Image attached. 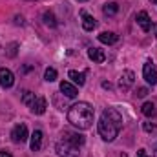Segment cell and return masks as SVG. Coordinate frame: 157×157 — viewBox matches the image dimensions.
I'll use <instances>...</instances> for the list:
<instances>
[{
    "instance_id": "21",
    "label": "cell",
    "mask_w": 157,
    "mask_h": 157,
    "mask_svg": "<svg viewBox=\"0 0 157 157\" xmlns=\"http://www.w3.org/2000/svg\"><path fill=\"white\" fill-rule=\"evenodd\" d=\"M44 78H46L48 82L57 80V70H55V68H48V70L44 71Z\"/></svg>"
},
{
    "instance_id": "16",
    "label": "cell",
    "mask_w": 157,
    "mask_h": 157,
    "mask_svg": "<svg viewBox=\"0 0 157 157\" xmlns=\"http://www.w3.org/2000/svg\"><path fill=\"white\" fill-rule=\"evenodd\" d=\"M70 78H73V82L78 84V86H82L84 82H86V73L84 71H75V70H70Z\"/></svg>"
},
{
    "instance_id": "22",
    "label": "cell",
    "mask_w": 157,
    "mask_h": 157,
    "mask_svg": "<svg viewBox=\"0 0 157 157\" xmlns=\"http://www.w3.org/2000/svg\"><path fill=\"white\" fill-rule=\"evenodd\" d=\"M17 49H18V44L17 42H11L9 46H7V57H17Z\"/></svg>"
},
{
    "instance_id": "20",
    "label": "cell",
    "mask_w": 157,
    "mask_h": 157,
    "mask_svg": "<svg viewBox=\"0 0 157 157\" xmlns=\"http://www.w3.org/2000/svg\"><path fill=\"white\" fill-rule=\"evenodd\" d=\"M33 101H35V93H33V91H29V90L22 91V102H24V104L31 106V102H33Z\"/></svg>"
},
{
    "instance_id": "4",
    "label": "cell",
    "mask_w": 157,
    "mask_h": 157,
    "mask_svg": "<svg viewBox=\"0 0 157 157\" xmlns=\"http://www.w3.org/2000/svg\"><path fill=\"white\" fill-rule=\"evenodd\" d=\"M143 77H144V80L148 84H152V86L157 84V70H155V66H154L152 60H146L144 62V66H143Z\"/></svg>"
},
{
    "instance_id": "15",
    "label": "cell",
    "mask_w": 157,
    "mask_h": 157,
    "mask_svg": "<svg viewBox=\"0 0 157 157\" xmlns=\"http://www.w3.org/2000/svg\"><path fill=\"white\" fill-rule=\"evenodd\" d=\"M62 135H64L66 139H70L71 143H75L77 146H82V144H84V141H86V139H84V135H80V133H71V132H64Z\"/></svg>"
},
{
    "instance_id": "30",
    "label": "cell",
    "mask_w": 157,
    "mask_h": 157,
    "mask_svg": "<svg viewBox=\"0 0 157 157\" xmlns=\"http://www.w3.org/2000/svg\"><path fill=\"white\" fill-rule=\"evenodd\" d=\"M152 2H154V4H155V6H157V0H152Z\"/></svg>"
},
{
    "instance_id": "23",
    "label": "cell",
    "mask_w": 157,
    "mask_h": 157,
    "mask_svg": "<svg viewBox=\"0 0 157 157\" xmlns=\"http://www.w3.org/2000/svg\"><path fill=\"white\" fill-rule=\"evenodd\" d=\"M143 128H144V132H148V133H154V132L157 130V126L154 124V122H144Z\"/></svg>"
},
{
    "instance_id": "26",
    "label": "cell",
    "mask_w": 157,
    "mask_h": 157,
    "mask_svg": "<svg viewBox=\"0 0 157 157\" xmlns=\"http://www.w3.org/2000/svg\"><path fill=\"white\" fill-rule=\"evenodd\" d=\"M0 157H13V155H11L9 152H6V150H2V152H0Z\"/></svg>"
},
{
    "instance_id": "31",
    "label": "cell",
    "mask_w": 157,
    "mask_h": 157,
    "mask_svg": "<svg viewBox=\"0 0 157 157\" xmlns=\"http://www.w3.org/2000/svg\"><path fill=\"white\" fill-rule=\"evenodd\" d=\"M77 2H86V0H77Z\"/></svg>"
},
{
    "instance_id": "32",
    "label": "cell",
    "mask_w": 157,
    "mask_h": 157,
    "mask_svg": "<svg viewBox=\"0 0 157 157\" xmlns=\"http://www.w3.org/2000/svg\"><path fill=\"white\" fill-rule=\"evenodd\" d=\"M155 155H157V148H155Z\"/></svg>"
},
{
    "instance_id": "1",
    "label": "cell",
    "mask_w": 157,
    "mask_h": 157,
    "mask_svg": "<svg viewBox=\"0 0 157 157\" xmlns=\"http://www.w3.org/2000/svg\"><path fill=\"white\" fill-rule=\"evenodd\" d=\"M99 135L112 143L115 137L119 135L121 128H122V115L119 113L115 108H106L102 113H101V119H99Z\"/></svg>"
},
{
    "instance_id": "28",
    "label": "cell",
    "mask_w": 157,
    "mask_h": 157,
    "mask_svg": "<svg viewBox=\"0 0 157 157\" xmlns=\"http://www.w3.org/2000/svg\"><path fill=\"white\" fill-rule=\"evenodd\" d=\"M102 88H106V90H112V84H110V82H102Z\"/></svg>"
},
{
    "instance_id": "29",
    "label": "cell",
    "mask_w": 157,
    "mask_h": 157,
    "mask_svg": "<svg viewBox=\"0 0 157 157\" xmlns=\"http://www.w3.org/2000/svg\"><path fill=\"white\" fill-rule=\"evenodd\" d=\"M154 28H155V37H157V24H155V26H154Z\"/></svg>"
},
{
    "instance_id": "19",
    "label": "cell",
    "mask_w": 157,
    "mask_h": 157,
    "mask_svg": "<svg viewBox=\"0 0 157 157\" xmlns=\"http://www.w3.org/2000/svg\"><path fill=\"white\" fill-rule=\"evenodd\" d=\"M141 112H143V115H146V117H154V115H155V104H154V102H144L143 108H141Z\"/></svg>"
},
{
    "instance_id": "11",
    "label": "cell",
    "mask_w": 157,
    "mask_h": 157,
    "mask_svg": "<svg viewBox=\"0 0 157 157\" xmlns=\"http://www.w3.org/2000/svg\"><path fill=\"white\" fill-rule=\"evenodd\" d=\"M88 57H90L93 62H99V64L106 60L104 51H102V49H99V48H90V49H88Z\"/></svg>"
},
{
    "instance_id": "7",
    "label": "cell",
    "mask_w": 157,
    "mask_h": 157,
    "mask_svg": "<svg viewBox=\"0 0 157 157\" xmlns=\"http://www.w3.org/2000/svg\"><path fill=\"white\" fill-rule=\"evenodd\" d=\"M15 84V75L7 68H0V86L2 88H11Z\"/></svg>"
},
{
    "instance_id": "2",
    "label": "cell",
    "mask_w": 157,
    "mask_h": 157,
    "mask_svg": "<svg viewBox=\"0 0 157 157\" xmlns=\"http://www.w3.org/2000/svg\"><path fill=\"white\" fill-rule=\"evenodd\" d=\"M68 121L78 128V130H88L93 124V108L88 102H77L70 108L68 112Z\"/></svg>"
},
{
    "instance_id": "12",
    "label": "cell",
    "mask_w": 157,
    "mask_h": 157,
    "mask_svg": "<svg viewBox=\"0 0 157 157\" xmlns=\"http://www.w3.org/2000/svg\"><path fill=\"white\" fill-rule=\"evenodd\" d=\"M42 137H44V133L40 132V130H35L33 132V135H31V150L33 152H39L40 148H42Z\"/></svg>"
},
{
    "instance_id": "17",
    "label": "cell",
    "mask_w": 157,
    "mask_h": 157,
    "mask_svg": "<svg viewBox=\"0 0 157 157\" xmlns=\"http://www.w3.org/2000/svg\"><path fill=\"white\" fill-rule=\"evenodd\" d=\"M102 11H104V15H106V17H113V15H117V11H119V4H117V2L104 4Z\"/></svg>"
},
{
    "instance_id": "8",
    "label": "cell",
    "mask_w": 157,
    "mask_h": 157,
    "mask_svg": "<svg viewBox=\"0 0 157 157\" xmlns=\"http://www.w3.org/2000/svg\"><path fill=\"white\" fill-rule=\"evenodd\" d=\"M135 20H137L139 28H141L144 33H148V31L152 29V20H150V17H148V13H146V11H139V13H137V17H135Z\"/></svg>"
},
{
    "instance_id": "18",
    "label": "cell",
    "mask_w": 157,
    "mask_h": 157,
    "mask_svg": "<svg viewBox=\"0 0 157 157\" xmlns=\"http://www.w3.org/2000/svg\"><path fill=\"white\" fill-rule=\"evenodd\" d=\"M42 20H44V24L49 26V28H55V26H57V18H55V15H53L51 11H46V13L42 15Z\"/></svg>"
},
{
    "instance_id": "3",
    "label": "cell",
    "mask_w": 157,
    "mask_h": 157,
    "mask_svg": "<svg viewBox=\"0 0 157 157\" xmlns=\"http://www.w3.org/2000/svg\"><path fill=\"white\" fill-rule=\"evenodd\" d=\"M55 150H57L59 157H78V146L75 143H71L70 139H66L64 135H62V139L57 143Z\"/></svg>"
},
{
    "instance_id": "13",
    "label": "cell",
    "mask_w": 157,
    "mask_h": 157,
    "mask_svg": "<svg viewBox=\"0 0 157 157\" xmlns=\"http://www.w3.org/2000/svg\"><path fill=\"white\" fill-rule=\"evenodd\" d=\"M82 28H84L86 31H93V29L97 28V20H95L91 15L82 13Z\"/></svg>"
},
{
    "instance_id": "10",
    "label": "cell",
    "mask_w": 157,
    "mask_h": 157,
    "mask_svg": "<svg viewBox=\"0 0 157 157\" xmlns=\"http://www.w3.org/2000/svg\"><path fill=\"white\" fill-rule=\"evenodd\" d=\"M46 108H48V102H46L44 97H35V101L31 102V112L35 115H42L46 112Z\"/></svg>"
},
{
    "instance_id": "24",
    "label": "cell",
    "mask_w": 157,
    "mask_h": 157,
    "mask_svg": "<svg viewBox=\"0 0 157 157\" xmlns=\"http://www.w3.org/2000/svg\"><path fill=\"white\" fill-rule=\"evenodd\" d=\"M135 95H137V97H141V99H143V97H146V95H148V88H139Z\"/></svg>"
},
{
    "instance_id": "5",
    "label": "cell",
    "mask_w": 157,
    "mask_h": 157,
    "mask_svg": "<svg viewBox=\"0 0 157 157\" xmlns=\"http://www.w3.org/2000/svg\"><path fill=\"white\" fill-rule=\"evenodd\" d=\"M28 139V126L26 124H17L13 130H11V141L20 144Z\"/></svg>"
},
{
    "instance_id": "27",
    "label": "cell",
    "mask_w": 157,
    "mask_h": 157,
    "mask_svg": "<svg viewBox=\"0 0 157 157\" xmlns=\"http://www.w3.org/2000/svg\"><path fill=\"white\" fill-rule=\"evenodd\" d=\"M15 22H17V24H24V18H22V17H15Z\"/></svg>"
},
{
    "instance_id": "6",
    "label": "cell",
    "mask_w": 157,
    "mask_h": 157,
    "mask_svg": "<svg viewBox=\"0 0 157 157\" xmlns=\"http://www.w3.org/2000/svg\"><path fill=\"white\" fill-rule=\"evenodd\" d=\"M133 84H135V73L130 71V70H124L121 73V78H119V88L124 90V91H128Z\"/></svg>"
},
{
    "instance_id": "25",
    "label": "cell",
    "mask_w": 157,
    "mask_h": 157,
    "mask_svg": "<svg viewBox=\"0 0 157 157\" xmlns=\"http://www.w3.org/2000/svg\"><path fill=\"white\" fill-rule=\"evenodd\" d=\"M137 157H148L146 150H139V152H137Z\"/></svg>"
},
{
    "instance_id": "9",
    "label": "cell",
    "mask_w": 157,
    "mask_h": 157,
    "mask_svg": "<svg viewBox=\"0 0 157 157\" xmlns=\"http://www.w3.org/2000/svg\"><path fill=\"white\" fill-rule=\"evenodd\" d=\"M60 91H62V95H66V97H70V99H75L78 93L77 86H73L71 82H68V80H62L60 82Z\"/></svg>"
},
{
    "instance_id": "14",
    "label": "cell",
    "mask_w": 157,
    "mask_h": 157,
    "mask_svg": "<svg viewBox=\"0 0 157 157\" xmlns=\"http://www.w3.org/2000/svg\"><path fill=\"white\" fill-rule=\"evenodd\" d=\"M119 40V35H115V33H112V31H104V33H101L99 35V42H102V44H115Z\"/></svg>"
}]
</instances>
